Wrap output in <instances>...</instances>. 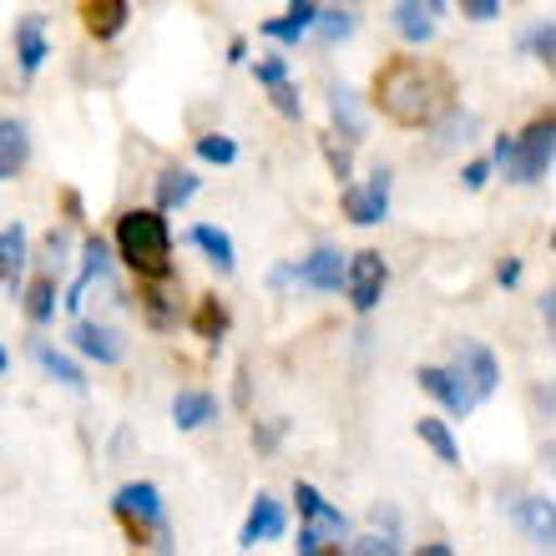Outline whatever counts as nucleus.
<instances>
[{
    "mask_svg": "<svg viewBox=\"0 0 556 556\" xmlns=\"http://www.w3.org/2000/svg\"><path fill=\"white\" fill-rule=\"evenodd\" d=\"M375 106L395 127H435L455 106V81L445 66L425 56H395L375 72Z\"/></svg>",
    "mask_w": 556,
    "mask_h": 556,
    "instance_id": "1",
    "label": "nucleus"
},
{
    "mask_svg": "<svg viewBox=\"0 0 556 556\" xmlns=\"http://www.w3.org/2000/svg\"><path fill=\"white\" fill-rule=\"evenodd\" d=\"M112 249L137 278H173V228L162 207H127L117 218Z\"/></svg>",
    "mask_w": 556,
    "mask_h": 556,
    "instance_id": "2",
    "label": "nucleus"
},
{
    "mask_svg": "<svg viewBox=\"0 0 556 556\" xmlns=\"http://www.w3.org/2000/svg\"><path fill=\"white\" fill-rule=\"evenodd\" d=\"M112 516L127 527V542H132V546H157V552H167V546H173V531H167V506H162V491L152 481L117 485V496H112Z\"/></svg>",
    "mask_w": 556,
    "mask_h": 556,
    "instance_id": "3",
    "label": "nucleus"
},
{
    "mask_svg": "<svg viewBox=\"0 0 556 556\" xmlns=\"http://www.w3.org/2000/svg\"><path fill=\"white\" fill-rule=\"evenodd\" d=\"M552 152H556V117L542 112L527 132L516 137L511 162H506V177H511L516 188H536V182L552 173Z\"/></svg>",
    "mask_w": 556,
    "mask_h": 556,
    "instance_id": "4",
    "label": "nucleus"
},
{
    "mask_svg": "<svg viewBox=\"0 0 556 556\" xmlns=\"http://www.w3.org/2000/svg\"><path fill=\"white\" fill-rule=\"evenodd\" d=\"M390 192H395V173L390 167H375L365 182H344L339 188V207L354 228H375V223L390 218Z\"/></svg>",
    "mask_w": 556,
    "mask_h": 556,
    "instance_id": "5",
    "label": "nucleus"
},
{
    "mask_svg": "<svg viewBox=\"0 0 556 556\" xmlns=\"http://www.w3.org/2000/svg\"><path fill=\"white\" fill-rule=\"evenodd\" d=\"M390 289V264L380 249H359L354 258H344V299L354 314H375Z\"/></svg>",
    "mask_w": 556,
    "mask_h": 556,
    "instance_id": "6",
    "label": "nucleus"
},
{
    "mask_svg": "<svg viewBox=\"0 0 556 556\" xmlns=\"http://www.w3.org/2000/svg\"><path fill=\"white\" fill-rule=\"evenodd\" d=\"M415 384H420L425 395L435 400L451 420H466V415L481 405V400H476V384L460 375V365H455V359H451V365H420V369H415Z\"/></svg>",
    "mask_w": 556,
    "mask_h": 556,
    "instance_id": "7",
    "label": "nucleus"
},
{
    "mask_svg": "<svg viewBox=\"0 0 556 556\" xmlns=\"http://www.w3.org/2000/svg\"><path fill=\"white\" fill-rule=\"evenodd\" d=\"M445 11H451L445 0H395L390 5V26H395V36L405 46H430Z\"/></svg>",
    "mask_w": 556,
    "mask_h": 556,
    "instance_id": "8",
    "label": "nucleus"
},
{
    "mask_svg": "<svg viewBox=\"0 0 556 556\" xmlns=\"http://www.w3.org/2000/svg\"><path fill=\"white\" fill-rule=\"evenodd\" d=\"M293 506H299V521L319 531L324 542H344L350 536V516L339 511V506H329L314 481H293Z\"/></svg>",
    "mask_w": 556,
    "mask_h": 556,
    "instance_id": "9",
    "label": "nucleus"
},
{
    "mask_svg": "<svg viewBox=\"0 0 556 556\" xmlns=\"http://www.w3.org/2000/svg\"><path fill=\"white\" fill-rule=\"evenodd\" d=\"M72 350L81 354V359H91V365H102V369H117L122 359H127L122 334L117 329H106V324H97V319H76L72 324Z\"/></svg>",
    "mask_w": 556,
    "mask_h": 556,
    "instance_id": "10",
    "label": "nucleus"
},
{
    "mask_svg": "<svg viewBox=\"0 0 556 556\" xmlns=\"http://www.w3.org/2000/svg\"><path fill=\"white\" fill-rule=\"evenodd\" d=\"M289 531V516H283V501H274L268 491H258L249 506V521H243V531H238V552H253V546L264 542H278Z\"/></svg>",
    "mask_w": 556,
    "mask_h": 556,
    "instance_id": "11",
    "label": "nucleus"
},
{
    "mask_svg": "<svg viewBox=\"0 0 556 556\" xmlns=\"http://www.w3.org/2000/svg\"><path fill=\"white\" fill-rule=\"evenodd\" d=\"M455 365L476 384V400H491L501 390V359L485 350L481 339H455Z\"/></svg>",
    "mask_w": 556,
    "mask_h": 556,
    "instance_id": "12",
    "label": "nucleus"
},
{
    "mask_svg": "<svg viewBox=\"0 0 556 556\" xmlns=\"http://www.w3.org/2000/svg\"><path fill=\"white\" fill-rule=\"evenodd\" d=\"M112 274V243H106L102 233H87L81 238V274H76V283L66 289V314H81V299H87V289L97 283V278Z\"/></svg>",
    "mask_w": 556,
    "mask_h": 556,
    "instance_id": "13",
    "label": "nucleus"
},
{
    "mask_svg": "<svg viewBox=\"0 0 556 556\" xmlns=\"http://www.w3.org/2000/svg\"><path fill=\"white\" fill-rule=\"evenodd\" d=\"M293 283H304V289H314V293H339L344 289V253L339 249H314L308 258H299L293 264Z\"/></svg>",
    "mask_w": 556,
    "mask_h": 556,
    "instance_id": "14",
    "label": "nucleus"
},
{
    "mask_svg": "<svg viewBox=\"0 0 556 556\" xmlns=\"http://www.w3.org/2000/svg\"><path fill=\"white\" fill-rule=\"evenodd\" d=\"M46 56H51V41H46V15L41 11H26L21 21H15V66H21V76H36L46 66Z\"/></svg>",
    "mask_w": 556,
    "mask_h": 556,
    "instance_id": "15",
    "label": "nucleus"
},
{
    "mask_svg": "<svg viewBox=\"0 0 556 556\" xmlns=\"http://www.w3.org/2000/svg\"><path fill=\"white\" fill-rule=\"evenodd\" d=\"M511 521L527 531V542L546 546V552L556 546V506H552V496H516L511 501Z\"/></svg>",
    "mask_w": 556,
    "mask_h": 556,
    "instance_id": "16",
    "label": "nucleus"
},
{
    "mask_svg": "<svg viewBox=\"0 0 556 556\" xmlns=\"http://www.w3.org/2000/svg\"><path fill=\"white\" fill-rule=\"evenodd\" d=\"M26 264H30V233L26 223L15 218L0 228V283L11 293H21V283H26Z\"/></svg>",
    "mask_w": 556,
    "mask_h": 556,
    "instance_id": "17",
    "label": "nucleus"
},
{
    "mask_svg": "<svg viewBox=\"0 0 556 556\" xmlns=\"http://www.w3.org/2000/svg\"><path fill=\"white\" fill-rule=\"evenodd\" d=\"M132 21V5L127 0H81V30H87L91 41H117L122 30Z\"/></svg>",
    "mask_w": 556,
    "mask_h": 556,
    "instance_id": "18",
    "label": "nucleus"
},
{
    "mask_svg": "<svg viewBox=\"0 0 556 556\" xmlns=\"http://www.w3.org/2000/svg\"><path fill=\"white\" fill-rule=\"evenodd\" d=\"M30 359L41 365V375L46 380H56V384H66L72 395H87V369L76 365L66 350H56V344H46V339H30Z\"/></svg>",
    "mask_w": 556,
    "mask_h": 556,
    "instance_id": "19",
    "label": "nucleus"
},
{
    "mask_svg": "<svg viewBox=\"0 0 556 556\" xmlns=\"http://www.w3.org/2000/svg\"><path fill=\"white\" fill-rule=\"evenodd\" d=\"M137 308L152 329H177V293H173V278H142L137 289Z\"/></svg>",
    "mask_w": 556,
    "mask_h": 556,
    "instance_id": "20",
    "label": "nucleus"
},
{
    "mask_svg": "<svg viewBox=\"0 0 556 556\" xmlns=\"http://www.w3.org/2000/svg\"><path fill=\"white\" fill-rule=\"evenodd\" d=\"M314 15H319L314 0H289V11L274 15V21H264L258 36H264V41H278V46H299L308 36V26H314Z\"/></svg>",
    "mask_w": 556,
    "mask_h": 556,
    "instance_id": "21",
    "label": "nucleus"
},
{
    "mask_svg": "<svg viewBox=\"0 0 556 556\" xmlns=\"http://www.w3.org/2000/svg\"><path fill=\"white\" fill-rule=\"evenodd\" d=\"M182 238H188L192 249H203V258H207L213 268H218L223 278H228V274L238 268V249H233V238L223 233L218 223H192V228H188Z\"/></svg>",
    "mask_w": 556,
    "mask_h": 556,
    "instance_id": "22",
    "label": "nucleus"
},
{
    "mask_svg": "<svg viewBox=\"0 0 556 556\" xmlns=\"http://www.w3.org/2000/svg\"><path fill=\"white\" fill-rule=\"evenodd\" d=\"M329 122H334V137H344V142H365L369 132L365 106L350 87H329Z\"/></svg>",
    "mask_w": 556,
    "mask_h": 556,
    "instance_id": "23",
    "label": "nucleus"
},
{
    "mask_svg": "<svg viewBox=\"0 0 556 556\" xmlns=\"http://www.w3.org/2000/svg\"><path fill=\"white\" fill-rule=\"evenodd\" d=\"M213 420H218V395L213 390H177L173 395V425L182 435H192V430H203Z\"/></svg>",
    "mask_w": 556,
    "mask_h": 556,
    "instance_id": "24",
    "label": "nucleus"
},
{
    "mask_svg": "<svg viewBox=\"0 0 556 556\" xmlns=\"http://www.w3.org/2000/svg\"><path fill=\"white\" fill-rule=\"evenodd\" d=\"M56 283H61V278H56V274H46V268H41V274L30 278V283H21V293H15V299L26 304V319L36 324V329H46V324L56 319V299H61Z\"/></svg>",
    "mask_w": 556,
    "mask_h": 556,
    "instance_id": "25",
    "label": "nucleus"
},
{
    "mask_svg": "<svg viewBox=\"0 0 556 556\" xmlns=\"http://www.w3.org/2000/svg\"><path fill=\"white\" fill-rule=\"evenodd\" d=\"M30 162V127L21 117H0V182H11Z\"/></svg>",
    "mask_w": 556,
    "mask_h": 556,
    "instance_id": "26",
    "label": "nucleus"
},
{
    "mask_svg": "<svg viewBox=\"0 0 556 556\" xmlns=\"http://www.w3.org/2000/svg\"><path fill=\"white\" fill-rule=\"evenodd\" d=\"M198 188H203V177L188 173V167H162L157 173V203L162 213H173V207H188L192 198H198Z\"/></svg>",
    "mask_w": 556,
    "mask_h": 556,
    "instance_id": "27",
    "label": "nucleus"
},
{
    "mask_svg": "<svg viewBox=\"0 0 556 556\" xmlns=\"http://www.w3.org/2000/svg\"><path fill=\"white\" fill-rule=\"evenodd\" d=\"M228 324H233L228 304H223L218 293H203V299H198V308H192V329H198V339H207V350H218V344H223Z\"/></svg>",
    "mask_w": 556,
    "mask_h": 556,
    "instance_id": "28",
    "label": "nucleus"
},
{
    "mask_svg": "<svg viewBox=\"0 0 556 556\" xmlns=\"http://www.w3.org/2000/svg\"><path fill=\"white\" fill-rule=\"evenodd\" d=\"M415 435L435 451V460L440 466H451V470H460V445H455V430H451V420H435V415H420L415 420Z\"/></svg>",
    "mask_w": 556,
    "mask_h": 556,
    "instance_id": "29",
    "label": "nucleus"
},
{
    "mask_svg": "<svg viewBox=\"0 0 556 556\" xmlns=\"http://www.w3.org/2000/svg\"><path fill=\"white\" fill-rule=\"evenodd\" d=\"M354 11H344V5H334V11H319L314 15V26H308V36H319L324 46H344L354 36Z\"/></svg>",
    "mask_w": 556,
    "mask_h": 556,
    "instance_id": "30",
    "label": "nucleus"
},
{
    "mask_svg": "<svg viewBox=\"0 0 556 556\" xmlns=\"http://www.w3.org/2000/svg\"><path fill=\"white\" fill-rule=\"evenodd\" d=\"M319 147H324V162H329V173H334L339 188H344V182H354V142H344V137H334V132H324Z\"/></svg>",
    "mask_w": 556,
    "mask_h": 556,
    "instance_id": "31",
    "label": "nucleus"
},
{
    "mask_svg": "<svg viewBox=\"0 0 556 556\" xmlns=\"http://www.w3.org/2000/svg\"><path fill=\"white\" fill-rule=\"evenodd\" d=\"M521 51H527L531 61H542V66H552L556 61V21L552 15H542L536 26L527 30V41H521Z\"/></svg>",
    "mask_w": 556,
    "mask_h": 556,
    "instance_id": "32",
    "label": "nucleus"
},
{
    "mask_svg": "<svg viewBox=\"0 0 556 556\" xmlns=\"http://www.w3.org/2000/svg\"><path fill=\"white\" fill-rule=\"evenodd\" d=\"M192 147H198V157L213 162V167H233L238 162V137H228V132H203Z\"/></svg>",
    "mask_w": 556,
    "mask_h": 556,
    "instance_id": "33",
    "label": "nucleus"
},
{
    "mask_svg": "<svg viewBox=\"0 0 556 556\" xmlns=\"http://www.w3.org/2000/svg\"><path fill=\"white\" fill-rule=\"evenodd\" d=\"M344 552L350 556H400L405 546H400V536H390V531H365V536H344Z\"/></svg>",
    "mask_w": 556,
    "mask_h": 556,
    "instance_id": "34",
    "label": "nucleus"
},
{
    "mask_svg": "<svg viewBox=\"0 0 556 556\" xmlns=\"http://www.w3.org/2000/svg\"><path fill=\"white\" fill-rule=\"evenodd\" d=\"M268 102H274V112H278V117H289V122H299V117H304V97H299V87H293L289 76L268 87Z\"/></svg>",
    "mask_w": 556,
    "mask_h": 556,
    "instance_id": "35",
    "label": "nucleus"
},
{
    "mask_svg": "<svg viewBox=\"0 0 556 556\" xmlns=\"http://www.w3.org/2000/svg\"><path fill=\"white\" fill-rule=\"evenodd\" d=\"M66 258H72V233H66V228H51V233H46V274H66Z\"/></svg>",
    "mask_w": 556,
    "mask_h": 556,
    "instance_id": "36",
    "label": "nucleus"
},
{
    "mask_svg": "<svg viewBox=\"0 0 556 556\" xmlns=\"http://www.w3.org/2000/svg\"><path fill=\"white\" fill-rule=\"evenodd\" d=\"M491 173H496V167H491V157L466 162V167H460V188H466V192H481L485 182H491Z\"/></svg>",
    "mask_w": 556,
    "mask_h": 556,
    "instance_id": "37",
    "label": "nucleus"
},
{
    "mask_svg": "<svg viewBox=\"0 0 556 556\" xmlns=\"http://www.w3.org/2000/svg\"><path fill=\"white\" fill-rule=\"evenodd\" d=\"M253 76H258V87H274V81H283V76H289V56H264V61H253Z\"/></svg>",
    "mask_w": 556,
    "mask_h": 556,
    "instance_id": "38",
    "label": "nucleus"
},
{
    "mask_svg": "<svg viewBox=\"0 0 556 556\" xmlns=\"http://www.w3.org/2000/svg\"><path fill=\"white\" fill-rule=\"evenodd\" d=\"M283 430H289V420H274V425H253V451H278V440H283Z\"/></svg>",
    "mask_w": 556,
    "mask_h": 556,
    "instance_id": "39",
    "label": "nucleus"
},
{
    "mask_svg": "<svg viewBox=\"0 0 556 556\" xmlns=\"http://www.w3.org/2000/svg\"><path fill=\"white\" fill-rule=\"evenodd\" d=\"M455 5H460V15H466V21H496L501 15V0H455Z\"/></svg>",
    "mask_w": 556,
    "mask_h": 556,
    "instance_id": "40",
    "label": "nucleus"
},
{
    "mask_svg": "<svg viewBox=\"0 0 556 556\" xmlns=\"http://www.w3.org/2000/svg\"><path fill=\"white\" fill-rule=\"evenodd\" d=\"M496 283L501 289H516V283H521V258H516V253H506L496 264Z\"/></svg>",
    "mask_w": 556,
    "mask_h": 556,
    "instance_id": "41",
    "label": "nucleus"
},
{
    "mask_svg": "<svg viewBox=\"0 0 556 556\" xmlns=\"http://www.w3.org/2000/svg\"><path fill=\"white\" fill-rule=\"evenodd\" d=\"M511 147H516V137L501 132L496 142H491V167H501V173H506V162H511Z\"/></svg>",
    "mask_w": 556,
    "mask_h": 556,
    "instance_id": "42",
    "label": "nucleus"
},
{
    "mask_svg": "<svg viewBox=\"0 0 556 556\" xmlns=\"http://www.w3.org/2000/svg\"><path fill=\"white\" fill-rule=\"evenodd\" d=\"M536 308H542V324H546V329H556V289H546L542 299H536Z\"/></svg>",
    "mask_w": 556,
    "mask_h": 556,
    "instance_id": "43",
    "label": "nucleus"
},
{
    "mask_svg": "<svg viewBox=\"0 0 556 556\" xmlns=\"http://www.w3.org/2000/svg\"><path fill=\"white\" fill-rule=\"evenodd\" d=\"M375 527H384L390 536H400V516L390 511V506H375Z\"/></svg>",
    "mask_w": 556,
    "mask_h": 556,
    "instance_id": "44",
    "label": "nucleus"
},
{
    "mask_svg": "<svg viewBox=\"0 0 556 556\" xmlns=\"http://www.w3.org/2000/svg\"><path fill=\"white\" fill-rule=\"evenodd\" d=\"M61 203H66V218H72V223H81V218H87V207H81V192H72V188H66V198H61Z\"/></svg>",
    "mask_w": 556,
    "mask_h": 556,
    "instance_id": "45",
    "label": "nucleus"
},
{
    "mask_svg": "<svg viewBox=\"0 0 556 556\" xmlns=\"http://www.w3.org/2000/svg\"><path fill=\"white\" fill-rule=\"evenodd\" d=\"M243 61H249V41L233 36V41H228V66H243Z\"/></svg>",
    "mask_w": 556,
    "mask_h": 556,
    "instance_id": "46",
    "label": "nucleus"
},
{
    "mask_svg": "<svg viewBox=\"0 0 556 556\" xmlns=\"http://www.w3.org/2000/svg\"><path fill=\"white\" fill-rule=\"evenodd\" d=\"M420 556H455L451 542H420Z\"/></svg>",
    "mask_w": 556,
    "mask_h": 556,
    "instance_id": "47",
    "label": "nucleus"
},
{
    "mask_svg": "<svg viewBox=\"0 0 556 556\" xmlns=\"http://www.w3.org/2000/svg\"><path fill=\"white\" fill-rule=\"evenodd\" d=\"M268 283H274V289H283V283H293V264H278L274 274H268Z\"/></svg>",
    "mask_w": 556,
    "mask_h": 556,
    "instance_id": "48",
    "label": "nucleus"
},
{
    "mask_svg": "<svg viewBox=\"0 0 556 556\" xmlns=\"http://www.w3.org/2000/svg\"><path fill=\"white\" fill-rule=\"evenodd\" d=\"M233 400H238V405H249V369H238V384H233Z\"/></svg>",
    "mask_w": 556,
    "mask_h": 556,
    "instance_id": "49",
    "label": "nucleus"
},
{
    "mask_svg": "<svg viewBox=\"0 0 556 556\" xmlns=\"http://www.w3.org/2000/svg\"><path fill=\"white\" fill-rule=\"evenodd\" d=\"M531 400H536V405H542V410L552 415V390H546V384H536V390H531Z\"/></svg>",
    "mask_w": 556,
    "mask_h": 556,
    "instance_id": "50",
    "label": "nucleus"
},
{
    "mask_svg": "<svg viewBox=\"0 0 556 556\" xmlns=\"http://www.w3.org/2000/svg\"><path fill=\"white\" fill-rule=\"evenodd\" d=\"M5 369H11V354H5V344H0V375H5Z\"/></svg>",
    "mask_w": 556,
    "mask_h": 556,
    "instance_id": "51",
    "label": "nucleus"
}]
</instances>
